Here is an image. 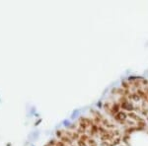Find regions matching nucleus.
<instances>
[{
	"label": "nucleus",
	"instance_id": "nucleus-2",
	"mask_svg": "<svg viewBox=\"0 0 148 146\" xmlns=\"http://www.w3.org/2000/svg\"><path fill=\"white\" fill-rule=\"evenodd\" d=\"M121 106L123 109H125V110H127V111H132L134 108H133L132 106V104H130L128 101H125V100H123V102H121Z\"/></svg>",
	"mask_w": 148,
	"mask_h": 146
},
{
	"label": "nucleus",
	"instance_id": "nucleus-1",
	"mask_svg": "<svg viewBox=\"0 0 148 146\" xmlns=\"http://www.w3.org/2000/svg\"><path fill=\"white\" fill-rule=\"evenodd\" d=\"M116 119H118V121H125L126 119H127V116H126V114L125 112H118L116 114Z\"/></svg>",
	"mask_w": 148,
	"mask_h": 146
}]
</instances>
